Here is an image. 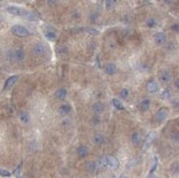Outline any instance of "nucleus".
<instances>
[{
    "instance_id": "f257e3e1",
    "label": "nucleus",
    "mask_w": 179,
    "mask_h": 178,
    "mask_svg": "<svg viewBox=\"0 0 179 178\" xmlns=\"http://www.w3.org/2000/svg\"><path fill=\"white\" fill-rule=\"evenodd\" d=\"M7 56L9 60H13L16 62H23L25 58V52L22 49H11L8 51Z\"/></svg>"
},
{
    "instance_id": "f03ea898",
    "label": "nucleus",
    "mask_w": 179,
    "mask_h": 178,
    "mask_svg": "<svg viewBox=\"0 0 179 178\" xmlns=\"http://www.w3.org/2000/svg\"><path fill=\"white\" fill-rule=\"evenodd\" d=\"M11 32L13 35H16L18 38H27L30 35V32L23 25H19V24H16L11 28Z\"/></svg>"
},
{
    "instance_id": "7ed1b4c3",
    "label": "nucleus",
    "mask_w": 179,
    "mask_h": 178,
    "mask_svg": "<svg viewBox=\"0 0 179 178\" xmlns=\"http://www.w3.org/2000/svg\"><path fill=\"white\" fill-rule=\"evenodd\" d=\"M168 108L167 107H162V108H159L158 109V111L156 112V114H155V119H156V121L158 123H162L167 118L168 116Z\"/></svg>"
},
{
    "instance_id": "20e7f679",
    "label": "nucleus",
    "mask_w": 179,
    "mask_h": 178,
    "mask_svg": "<svg viewBox=\"0 0 179 178\" xmlns=\"http://www.w3.org/2000/svg\"><path fill=\"white\" fill-rule=\"evenodd\" d=\"M32 52L34 55L42 56V55H44L45 52H46V46H45V44H43V43H38V44H35L33 46Z\"/></svg>"
},
{
    "instance_id": "39448f33",
    "label": "nucleus",
    "mask_w": 179,
    "mask_h": 178,
    "mask_svg": "<svg viewBox=\"0 0 179 178\" xmlns=\"http://www.w3.org/2000/svg\"><path fill=\"white\" fill-rule=\"evenodd\" d=\"M107 165L111 169H117L119 167V161L113 155H107Z\"/></svg>"
},
{
    "instance_id": "423d86ee",
    "label": "nucleus",
    "mask_w": 179,
    "mask_h": 178,
    "mask_svg": "<svg viewBox=\"0 0 179 178\" xmlns=\"http://www.w3.org/2000/svg\"><path fill=\"white\" fill-rule=\"evenodd\" d=\"M104 72H106V74L112 76L114 74H117V72H118V67H117V65L113 64V63H108V64L104 66Z\"/></svg>"
},
{
    "instance_id": "0eeeda50",
    "label": "nucleus",
    "mask_w": 179,
    "mask_h": 178,
    "mask_svg": "<svg viewBox=\"0 0 179 178\" xmlns=\"http://www.w3.org/2000/svg\"><path fill=\"white\" fill-rule=\"evenodd\" d=\"M7 11L9 12L10 14H13V16H23L24 13V10H22L21 8L16 6H10L7 8Z\"/></svg>"
},
{
    "instance_id": "6e6552de",
    "label": "nucleus",
    "mask_w": 179,
    "mask_h": 178,
    "mask_svg": "<svg viewBox=\"0 0 179 178\" xmlns=\"http://www.w3.org/2000/svg\"><path fill=\"white\" fill-rule=\"evenodd\" d=\"M159 79H160V81H163V83H169L170 81V79H171V74L168 72V71H166V69H164V71H160L159 72Z\"/></svg>"
},
{
    "instance_id": "1a4fd4ad",
    "label": "nucleus",
    "mask_w": 179,
    "mask_h": 178,
    "mask_svg": "<svg viewBox=\"0 0 179 178\" xmlns=\"http://www.w3.org/2000/svg\"><path fill=\"white\" fill-rule=\"evenodd\" d=\"M154 41L158 45L164 44L166 42V34L164 33V32H157V33L154 35Z\"/></svg>"
},
{
    "instance_id": "9d476101",
    "label": "nucleus",
    "mask_w": 179,
    "mask_h": 178,
    "mask_svg": "<svg viewBox=\"0 0 179 178\" xmlns=\"http://www.w3.org/2000/svg\"><path fill=\"white\" fill-rule=\"evenodd\" d=\"M71 111V107L69 105H62V106L58 108V113H60V116H63V117H66V116H68Z\"/></svg>"
},
{
    "instance_id": "9b49d317",
    "label": "nucleus",
    "mask_w": 179,
    "mask_h": 178,
    "mask_svg": "<svg viewBox=\"0 0 179 178\" xmlns=\"http://www.w3.org/2000/svg\"><path fill=\"white\" fill-rule=\"evenodd\" d=\"M44 35H45V38L47 40H49V41H55L56 38H57L56 31L52 28H49V30H46V31L44 32Z\"/></svg>"
},
{
    "instance_id": "f8f14e48",
    "label": "nucleus",
    "mask_w": 179,
    "mask_h": 178,
    "mask_svg": "<svg viewBox=\"0 0 179 178\" xmlns=\"http://www.w3.org/2000/svg\"><path fill=\"white\" fill-rule=\"evenodd\" d=\"M16 80H18V75L10 76V77L5 80V86H3V90H7V89L10 88V87H12V85H14V83H16Z\"/></svg>"
},
{
    "instance_id": "ddd939ff",
    "label": "nucleus",
    "mask_w": 179,
    "mask_h": 178,
    "mask_svg": "<svg viewBox=\"0 0 179 178\" xmlns=\"http://www.w3.org/2000/svg\"><path fill=\"white\" fill-rule=\"evenodd\" d=\"M92 143L93 144H96V145H101L104 143V138H103V135L102 134H100V133H96V134H93L92 135Z\"/></svg>"
},
{
    "instance_id": "4468645a",
    "label": "nucleus",
    "mask_w": 179,
    "mask_h": 178,
    "mask_svg": "<svg viewBox=\"0 0 179 178\" xmlns=\"http://www.w3.org/2000/svg\"><path fill=\"white\" fill-rule=\"evenodd\" d=\"M88 153H89V150H88L87 146H85V145H80V146H78L77 147V154L79 157H86L88 155Z\"/></svg>"
},
{
    "instance_id": "2eb2a0df",
    "label": "nucleus",
    "mask_w": 179,
    "mask_h": 178,
    "mask_svg": "<svg viewBox=\"0 0 179 178\" xmlns=\"http://www.w3.org/2000/svg\"><path fill=\"white\" fill-rule=\"evenodd\" d=\"M103 109H104V108H103V105L101 102H96V103H93V106H92V111H93L95 114H97V116H99L100 113H102Z\"/></svg>"
},
{
    "instance_id": "dca6fc26",
    "label": "nucleus",
    "mask_w": 179,
    "mask_h": 178,
    "mask_svg": "<svg viewBox=\"0 0 179 178\" xmlns=\"http://www.w3.org/2000/svg\"><path fill=\"white\" fill-rule=\"evenodd\" d=\"M55 96H56L57 99H60V100H64L66 97H67V90H66L65 88L57 89L56 92H55Z\"/></svg>"
},
{
    "instance_id": "f3484780",
    "label": "nucleus",
    "mask_w": 179,
    "mask_h": 178,
    "mask_svg": "<svg viewBox=\"0 0 179 178\" xmlns=\"http://www.w3.org/2000/svg\"><path fill=\"white\" fill-rule=\"evenodd\" d=\"M146 89L150 92H156L158 90V85L155 80H151L150 83L146 85Z\"/></svg>"
},
{
    "instance_id": "a211bd4d",
    "label": "nucleus",
    "mask_w": 179,
    "mask_h": 178,
    "mask_svg": "<svg viewBox=\"0 0 179 178\" xmlns=\"http://www.w3.org/2000/svg\"><path fill=\"white\" fill-rule=\"evenodd\" d=\"M19 118H20V121H21L22 123H24V124L29 123L30 122V120H31V116H30L29 112H27V111H22L21 113H20Z\"/></svg>"
},
{
    "instance_id": "6ab92c4d",
    "label": "nucleus",
    "mask_w": 179,
    "mask_h": 178,
    "mask_svg": "<svg viewBox=\"0 0 179 178\" xmlns=\"http://www.w3.org/2000/svg\"><path fill=\"white\" fill-rule=\"evenodd\" d=\"M131 141H132V144L133 145H139L141 143V134L139 132H134L131 135Z\"/></svg>"
},
{
    "instance_id": "aec40b11",
    "label": "nucleus",
    "mask_w": 179,
    "mask_h": 178,
    "mask_svg": "<svg viewBox=\"0 0 179 178\" xmlns=\"http://www.w3.org/2000/svg\"><path fill=\"white\" fill-rule=\"evenodd\" d=\"M150 107H151V100H148V99H144V100L140 103V109H141V111H143V112L147 111V110L150 109Z\"/></svg>"
},
{
    "instance_id": "412c9836",
    "label": "nucleus",
    "mask_w": 179,
    "mask_h": 178,
    "mask_svg": "<svg viewBox=\"0 0 179 178\" xmlns=\"http://www.w3.org/2000/svg\"><path fill=\"white\" fill-rule=\"evenodd\" d=\"M96 168H97V163L96 162H88L86 164V169L89 173H95Z\"/></svg>"
},
{
    "instance_id": "4be33fe9",
    "label": "nucleus",
    "mask_w": 179,
    "mask_h": 178,
    "mask_svg": "<svg viewBox=\"0 0 179 178\" xmlns=\"http://www.w3.org/2000/svg\"><path fill=\"white\" fill-rule=\"evenodd\" d=\"M111 102H112V105L114 106L115 109H118V110H124V106L122 105V102H120L119 99H115V98H113V99L111 100Z\"/></svg>"
},
{
    "instance_id": "5701e85b",
    "label": "nucleus",
    "mask_w": 179,
    "mask_h": 178,
    "mask_svg": "<svg viewBox=\"0 0 179 178\" xmlns=\"http://www.w3.org/2000/svg\"><path fill=\"white\" fill-rule=\"evenodd\" d=\"M155 136H156V134L154 133V132H152V133H150L148 135H147L146 138V141H145V144H144V146H145V149L146 147H148V145L152 143L153 141L155 140Z\"/></svg>"
},
{
    "instance_id": "b1692460",
    "label": "nucleus",
    "mask_w": 179,
    "mask_h": 178,
    "mask_svg": "<svg viewBox=\"0 0 179 178\" xmlns=\"http://www.w3.org/2000/svg\"><path fill=\"white\" fill-rule=\"evenodd\" d=\"M129 95H130V91H129V89L123 88V89H121V90H120V97H121V98L126 99V98L129 97Z\"/></svg>"
},
{
    "instance_id": "393cba45",
    "label": "nucleus",
    "mask_w": 179,
    "mask_h": 178,
    "mask_svg": "<svg viewBox=\"0 0 179 178\" xmlns=\"http://www.w3.org/2000/svg\"><path fill=\"white\" fill-rule=\"evenodd\" d=\"M24 17L27 18V20H30V21H35L38 18L35 17L33 13H31V12H27V11H24V14H23Z\"/></svg>"
},
{
    "instance_id": "a878e982",
    "label": "nucleus",
    "mask_w": 179,
    "mask_h": 178,
    "mask_svg": "<svg viewBox=\"0 0 179 178\" xmlns=\"http://www.w3.org/2000/svg\"><path fill=\"white\" fill-rule=\"evenodd\" d=\"M156 24H157V23H156V20L153 19V18L146 20V27H148V28H154V27H156Z\"/></svg>"
},
{
    "instance_id": "bb28decb",
    "label": "nucleus",
    "mask_w": 179,
    "mask_h": 178,
    "mask_svg": "<svg viewBox=\"0 0 179 178\" xmlns=\"http://www.w3.org/2000/svg\"><path fill=\"white\" fill-rule=\"evenodd\" d=\"M0 176H2V177H10L11 173L9 170H7V169H5V168H0Z\"/></svg>"
},
{
    "instance_id": "cd10ccee",
    "label": "nucleus",
    "mask_w": 179,
    "mask_h": 178,
    "mask_svg": "<svg viewBox=\"0 0 179 178\" xmlns=\"http://www.w3.org/2000/svg\"><path fill=\"white\" fill-rule=\"evenodd\" d=\"M104 5H106V8L109 10V9L113 8V6L115 5V1H114V0H107V1L104 2Z\"/></svg>"
},
{
    "instance_id": "c85d7f7f",
    "label": "nucleus",
    "mask_w": 179,
    "mask_h": 178,
    "mask_svg": "<svg viewBox=\"0 0 179 178\" xmlns=\"http://www.w3.org/2000/svg\"><path fill=\"white\" fill-rule=\"evenodd\" d=\"M171 172L174 174H178L179 173V163H175L171 165Z\"/></svg>"
},
{
    "instance_id": "c756f323",
    "label": "nucleus",
    "mask_w": 179,
    "mask_h": 178,
    "mask_svg": "<svg viewBox=\"0 0 179 178\" xmlns=\"http://www.w3.org/2000/svg\"><path fill=\"white\" fill-rule=\"evenodd\" d=\"M162 97V99H168L169 97H170V91H169L168 89H166V90H164L163 94L160 95Z\"/></svg>"
},
{
    "instance_id": "7c9ffc66",
    "label": "nucleus",
    "mask_w": 179,
    "mask_h": 178,
    "mask_svg": "<svg viewBox=\"0 0 179 178\" xmlns=\"http://www.w3.org/2000/svg\"><path fill=\"white\" fill-rule=\"evenodd\" d=\"M86 31H88V33L91 34V35H98L99 34V31L97 29H93V28H88L86 29Z\"/></svg>"
},
{
    "instance_id": "2f4dec72",
    "label": "nucleus",
    "mask_w": 179,
    "mask_h": 178,
    "mask_svg": "<svg viewBox=\"0 0 179 178\" xmlns=\"http://www.w3.org/2000/svg\"><path fill=\"white\" fill-rule=\"evenodd\" d=\"M99 163H100V164H99L100 167H102V168L103 167H106V166H108V165H107V156H103V157H101Z\"/></svg>"
},
{
    "instance_id": "473e14b6",
    "label": "nucleus",
    "mask_w": 179,
    "mask_h": 178,
    "mask_svg": "<svg viewBox=\"0 0 179 178\" xmlns=\"http://www.w3.org/2000/svg\"><path fill=\"white\" fill-rule=\"evenodd\" d=\"M20 169H21V166H18L16 169H14V172H13V174H14L18 178H20Z\"/></svg>"
},
{
    "instance_id": "72a5a7b5",
    "label": "nucleus",
    "mask_w": 179,
    "mask_h": 178,
    "mask_svg": "<svg viewBox=\"0 0 179 178\" xmlns=\"http://www.w3.org/2000/svg\"><path fill=\"white\" fill-rule=\"evenodd\" d=\"M156 167H157V158H155V164L153 165V167H152V169L150 170V175H152L153 173L155 172V169H156Z\"/></svg>"
},
{
    "instance_id": "f704fd0d",
    "label": "nucleus",
    "mask_w": 179,
    "mask_h": 178,
    "mask_svg": "<svg viewBox=\"0 0 179 178\" xmlns=\"http://www.w3.org/2000/svg\"><path fill=\"white\" fill-rule=\"evenodd\" d=\"M171 30L175 32H179V23H175L171 25Z\"/></svg>"
},
{
    "instance_id": "c9c22d12",
    "label": "nucleus",
    "mask_w": 179,
    "mask_h": 178,
    "mask_svg": "<svg viewBox=\"0 0 179 178\" xmlns=\"http://www.w3.org/2000/svg\"><path fill=\"white\" fill-rule=\"evenodd\" d=\"M47 5L51 6V7H54V6L57 5V1H52V0H49V1H47Z\"/></svg>"
},
{
    "instance_id": "e433bc0d",
    "label": "nucleus",
    "mask_w": 179,
    "mask_h": 178,
    "mask_svg": "<svg viewBox=\"0 0 179 178\" xmlns=\"http://www.w3.org/2000/svg\"><path fill=\"white\" fill-rule=\"evenodd\" d=\"M171 138H173V140H175V141H179V133H174L171 135Z\"/></svg>"
},
{
    "instance_id": "4c0bfd02",
    "label": "nucleus",
    "mask_w": 179,
    "mask_h": 178,
    "mask_svg": "<svg viewBox=\"0 0 179 178\" xmlns=\"http://www.w3.org/2000/svg\"><path fill=\"white\" fill-rule=\"evenodd\" d=\"M175 87L179 90V78H177V79L175 80Z\"/></svg>"
},
{
    "instance_id": "58836bf2",
    "label": "nucleus",
    "mask_w": 179,
    "mask_h": 178,
    "mask_svg": "<svg viewBox=\"0 0 179 178\" xmlns=\"http://www.w3.org/2000/svg\"><path fill=\"white\" fill-rule=\"evenodd\" d=\"M147 178H155V177H153V175H150V176H148Z\"/></svg>"
},
{
    "instance_id": "ea45409f",
    "label": "nucleus",
    "mask_w": 179,
    "mask_h": 178,
    "mask_svg": "<svg viewBox=\"0 0 179 178\" xmlns=\"http://www.w3.org/2000/svg\"><path fill=\"white\" fill-rule=\"evenodd\" d=\"M119 178H128L126 176H121V177H119Z\"/></svg>"
}]
</instances>
